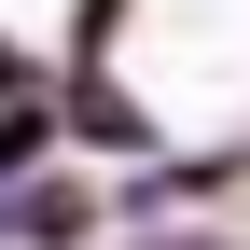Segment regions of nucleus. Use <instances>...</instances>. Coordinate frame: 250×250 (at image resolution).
Wrapping results in <instances>:
<instances>
[{"label": "nucleus", "mask_w": 250, "mask_h": 250, "mask_svg": "<svg viewBox=\"0 0 250 250\" xmlns=\"http://www.w3.org/2000/svg\"><path fill=\"white\" fill-rule=\"evenodd\" d=\"M56 111H70V153H83V167H139V153H167V111H153L125 70H56Z\"/></svg>", "instance_id": "obj_2"}, {"label": "nucleus", "mask_w": 250, "mask_h": 250, "mask_svg": "<svg viewBox=\"0 0 250 250\" xmlns=\"http://www.w3.org/2000/svg\"><path fill=\"white\" fill-rule=\"evenodd\" d=\"M56 153H70V111H56V83H28V98H0V181L56 167Z\"/></svg>", "instance_id": "obj_3"}, {"label": "nucleus", "mask_w": 250, "mask_h": 250, "mask_svg": "<svg viewBox=\"0 0 250 250\" xmlns=\"http://www.w3.org/2000/svg\"><path fill=\"white\" fill-rule=\"evenodd\" d=\"M125 208H111V167H83V153H56V167L0 181V250H111Z\"/></svg>", "instance_id": "obj_1"}]
</instances>
